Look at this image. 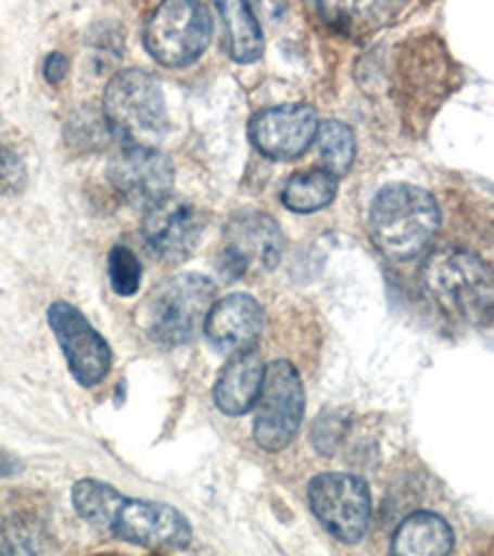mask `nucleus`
<instances>
[{
	"mask_svg": "<svg viewBox=\"0 0 494 556\" xmlns=\"http://www.w3.org/2000/svg\"><path fill=\"white\" fill-rule=\"evenodd\" d=\"M443 215L433 193L413 184H389L373 195L368 230L385 257L406 263L433 243Z\"/></svg>",
	"mask_w": 494,
	"mask_h": 556,
	"instance_id": "1",
	"label": "nucleus"
},
{
	"mask_svg": "<svg viewBox=\"0 0 494 556\" xmlns=\"http://www.w3.org/2000/svg\"><path fill=\"white\" fill-rule=\"evenodd\" d=\"M420 282L447 317L465 325H487L494 317V273L480 255L443 248L426 257Z\"/></svg>",
	"mask_w": 494,
	"mask_h": 556,
	"instance_id": "2",
	"label": "nucleus"
},
{
	"mask_svg": "<svg viewBox=\"0 0 494 556\" xmlns=\"http://www.w3.org/2000/svg\"><path fill=\"white\" fill-rule=\"evenodd\" d=\"M215 285L198 273L168 277L143 300L139 325L156 344L181 346L205 331L213 309Z\"/></svg>",
	"mask_w": 494,
	"mask_h": 556,
	"instance_id": "3",
	"label": "nucleus"
},
{
	"mask_svg": "<svg viewBox=\"0 0 494 556\" xmlns=\"http://www.w3.org/2000/svg\"><path fill=\"white\" fill-rule=\"evenodd\" d=\"M104 119L127 147H151L168 129L166 97L159 79L147 70H122L106 83Z\"/></svg>",
	"mask_w": 494,
	"mask_h": 556,
	"instance_id": "4",
	"label": "nucleus"
},
{
	"mask_svg": "<svg viewBox=\"0 0 494 556\" xmlns=\"http://www.w3.org/2000/svg\"><path fill=\"white\" fill-rule=\"evenodd\" d=\"M213 38L211 11L193 0H170L151 13L143 45L149 55L166 67L191 65Z\"/></svg>",
	"mask_w": 494,
	"mask_h": 556,
	"instance_id": "5",
	"label": "nucleus"
},
{
	"mask_svg": "<svg viewBox=\"0 0 494 556\" xmlns=\"http://www.w3.org/2000/svg\"><path fill=\"white\" fill-rule=\"evenodd\" d=\"M304 418V383L300 371L275 358L265 371L263 393L255 414V441L267 453H280L300 433Z\"/></svg>",
	"mask_w": 494,
	"mask_h": 556,
	"instance_id": "6",
	"label": "nucleus"
},
{
	"mask_svg": "<svg viewBox=\"0 0 494 556\" xmlns=\"http://www.w3.org/2000/svg\"><path fill=\"white\" fill-rule=\"evenodd\" d=\"M309 507L319 525L341 544L362 542L371 525V492L349 472H321L309 482Z\"/></svg>",
	"mask_w": 494,
	"mask_h": 556,
	"instance_id": "7",
	"label": "nucleus"
},
{
	"mask_svg": "<svg viewBox=\"0 0 494 556\" xmlns=\"http://www.w3.org/2000/svg\"><path fill=\"white\" fill-rule=\"evenodd\" d=\"M48 325L65 354L69 374L85 389H94L112 371V349L106 339L89 325V319L75 304L65 300L48 307Z\"/></svg>",
	"mask_w": 494,
	"mask_h": 556,
	"instance_id": "8",
	"label": "nucleus"
},
{
	"mask_svg": "<svg viewBox=\"0 0 494 556\" xmlns=\"http://www.w3.org/2000/svg\"><path fill=\"white\" fill-rule=\"evenodd\" d=\"M110 534L147 549H186L193 540L191 522L181 509L134 497H124Z\"/></svg>",
	"mask_w": 494,
	"mask_h": 556,
	"instance_id": "9",
	"label": "nucleus"
},
{
	"mask_svg": "<svg viewBox=\"0 0 494 556\" xmlns=\"http://www.w3.org/2000/svg\"><path fill=\"white\" fill-rule=\"evenodd\" d=\"M317 110L309 104L267 106L250 119V141L273 161H294L307 154L319 134Z\"/></svg>",
	"mask_w": 494,
	"mask_h": 556,
	"instance_id": "10",
	"label": "nucleus"
},
{
	"mask_svg": "<svg viewBox=\"0 0 494 556\" xmlns=\"http://www.w3.org/2000/svg\"><path fill=\"white\" fill-rule=\"evenodd\" d=\"M174 178L170 159L151 147H124L110 164L112 186L131 205L147 211L170 199Z\"/></svg>",
	"mask_w": 494,
	"mask_h": 556,
	"instance_id": "11",
	"label": "nucleus"
},
{
	"mask_svg": "<svg viewBox=\"0 0 494 556\" xmlns=\"http://www.w3.org/2000/svg\"><path fill=\"white\" fill-rule=\"evenodd\" d=\"M203 230V211L178 199H166L164 203L149 208L147 218L141 223V236L149 253L166 265L183 263L201 243Z\"/></svg>",
	"mask_w": 494,
	"mask_h": 556,
	"instance_id": "12",
	"label": "nucleus"
},
{
	"mask_svg": "<svg viewBox=\"0 0 494 556\" xmlns=\"http://www.w3.org/2000/svg\"><path fill=\"white\" fill-rule=\"evenodd\" d=\"M284 250V232L265 213H242L226 228V248L220 253V273L238 280L253 263L275 267Z\"/></svg>",
	"mask_w": 494,
	"mask_h": 556,
	"instance_id": "13",
	"label": "nucleus"
},
{
	"mask_svg": "<svg viewBox=\"0 0 494 556\" xmlns=\"http://www.w3.org/2000/svg\"><path fill=\"white\" fill-rule=\"evenodd\" d=\"M265 329V309L253 294H228L213 304L205 321V339L226 354L253 352Z\"/></svg>",
	"mask_w": 494,
	"mask_h": 556,
	"instance_id": "14",
	"label": "nucleus"
},
{
	"mask_svg": "<svg viewBox=\"0 0 494 556\" xmlns=\"http://www.w3.org/2000/svg\"><path fill=\"white\" fill-rule=\"evenodd\" d=\"M267 366L263 364L257 349L253 352L232 354L218 374L213 389V401L220 414L230 418L245 416L257 406L259 393H263Z\"/></svg>",
	"mask_w": 494,
	"mask_h": 556,
	"instance_id": "15",
	"label": "nucleus"
},
{
	"mask_svg": "<svg viewBox=\"0 0 494 556\" xmlns=\"http://www.w3.org/2000/svg\"><path fill=\"white\" fill-rule=\"evenodd\" d=\"M453 527L435 513H413L398 525L391 556H447L453 552Z\"/></svg>",
	"mask_w": 494,
	"mask_h": 556,
	"instance_id": "16",
	"label": "nucleus"
},
{
	"mask_svg": "<svg viewBox=\"0 0 494 556\" xmlns=\"http://www.w3.org/2000/svg\"><path fill=\"white\" fill-rule=\"evenodd\" d=\"M218 13L223 17L228 55L240 65H250L263 58L265 33L259 28L253 8L240 0H226V3H218Z\"/></svg>",
	"mask_w": 494,
	"mask_h": 556,
	"instance_id": "17",
	"label": "nucleus"
},
{
	"mask_svg": "<svg viewBox=\"0 0 494 556\" xmlns=\"http://www.w3.org/2000/svg\"><path fill=\"white\" fill-rule=\"evenodd\" d=\"M339 178L327 168H309L290 176L282 188V203L292 213H317L337 199Z\"/></svg>",
	"mask_w": 494,
	"mask_h": 556,
	"instance_id": "18",
	"label": "nucleus"
},
{
	"mask_svg": "<svg viewBox=\"0 0 494 556\" xmlns=\"http://www.w3.org/2000/svg\"><path fill=\"white\" fill-rule=\"evenodd\" d=\"M124 502V495L112 485H106L102 480L85 478L75 482L72 488V505H75V513L85 519L87 525H92L99 532H112L114 517L119 513Z\"/></svg>",
	"mask_w": 494,
	"mask_h": 556,
	"instance_id": "19",
	"label": "nucleus"
},
{
	"mask_svg": "<svg viewBox=\"0 0 494 556\" xmlns=\"http://www.w3.org/2000/svg\"><path fill=\"white\" fill-rule=\"evenodd\" d=\"M317 143H319L321 168H327V172L334 174L337 178L344 176L349 168H352L356 159V137H354V129L349 127L346 122H339V119L321 122Z\"/></svg>",
	"mask_w": 494,
	"mask_h": 556,
	"instance_id": "20",
	"label": "nucleus"
},
{
	"mask_svg": "<svg viewBox=\"0 0 494 556\" xmlns=\"http://www.w3.org/2000/svg\"><path fill=\"white\" fill-rule=\"evenodd\" d=\"M106 273H110V285L119 298H131L141 287V260L131 253L129 248L114 245L106 257Z\"/></svg>",
	"mask_w": 494,
	"mask_h": 556,
	"instance_id": "21",
	"label": "nucleus"
},
{
	"mask_svg": "<svg viewBox=\"0 0 494 556\" xmlns=\"http://www.w3.org/2000/svg\"><path fill=\"white\" fill-rule=\"evenodd\" d=\"M28 186V168L23 159L0 143V195H17Z\"/></svg>",
	"mask_w": 494,
	"mask_h": 556,
	"instance_id": "22",
	"label": "nucleus"
},
{
	"mask_svg": "<svg viewBox=\"0 0 494 556\" xmlns=\"http://www.w3.org/2000/svg\"><path fill=\"white\" fill-rule=\"evenodd\" d=\"M67 75H69V60L62 55V52H50L42 62V77L48 79L50 85H62Z\"/></svg>",
	"mask_w": 494,
	"mask_h": 556,
	"instance_id": "23",
	"label": "nucleus"
},
{
	"mask_svg": "<svg viewBox=\"0 0 494 556\" xmlns=\"http://www.w3.org/2000/svg\"><path fill=\"white\" fill-rule=\"evenodd\" d=\"M17 472H23V463L17 460L13 453H8L0 447V480L13 478V475H17Z\"/></svg>",
	"mask_w": 494,
	"mask_h": 556,
	"instance_id": "24",
	"label": "nucleus"
},
{
	"mask_svg": "<svg viewBox=\"0 0 494 556\" xmlns=\"http://www.w3.org/2000/svg\"><path fill=\"white\" fill-rule=\"evenodd\" d=\"M0 556H33V552H30V546H25V544H11V546H5V549H0Z\"/></svg>",
	"mask_w": 494,
	"mask_h": 556,
	"instance_id": "25",
	"label": "nucleus"
}]
</instances>
